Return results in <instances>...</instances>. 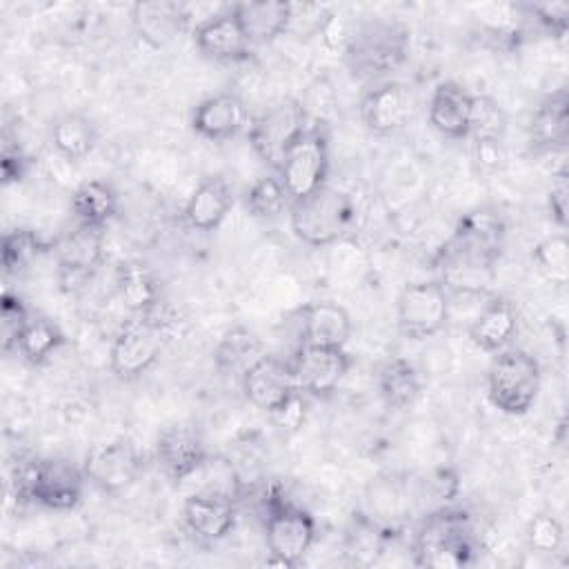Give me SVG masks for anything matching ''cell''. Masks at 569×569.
Returning <instances> with one entry per match:
<instances>
[{
	"label": "cell",
	"instance_id": "obj_1",
	"mask_svg": "<svg viewBox=\"0 0 569 569\" xmlns=\"http://www.w3.org/2000/svg\"><path fill=\"white\" fill-rule=\"evenodd\" d=\"M505 247V222L498 211H467L438 251V264L447 278L465 273H491ZM445 278V280H447Z\"/></svg>",
	"mask_w": 569,
	"mask_h": 569
},
{
	"label": "cell",
	"instance_id": "obj_2",
	"mask_svg": "<svg viewBox=\"0 0 569 569\" xmlns=\"http://www.w3.org/2000/svg\"><path fill=\"white\" fill-rule=\"evenodd\" d=\"M476 536L469 513L438 507L429 511L413 531L411 556L418 567L458 569L476 558Z\"/></svg>",
	"mask_w": 569,
	"mask_h": 569
},
{
	"label": "cell",
	"instance_id": "obj_3",
	"mask_svg": "<svg viewBox=\"0 0 569 569\" xmlns=\"http://www.w3.org/2000/svg\"><path fill=\"white\" fill-rule=\"evenodd\" d=\"M407 47L409 29L402 22L369 18L349 33L345 44V62L353 76L378 80L405 62Z\"/></svg>",
	"mask_w": 569,
	"mask_h": 569
},
{
	"label": "cell",
	"instance_id": "obj_4",
	"mask_svg": "<svg viewBox=\"0 0 569 569\" xmlns=\"http://www.w3.org/2000/svg\"><path fill=\"white\" fill-rule=\"evenodd\" d=\"M291 233L307 247H329L345 238L353 224L356 209L351 198L325 184L322 189L289 204Z\"/></svg>",
	"mask_w": 569,
	"mask_h": 569
},
{
	"label": "cell",
	"instance_id": "obj_5",
	"mask_svg": "<svg viewBox=\"0 0 569 569\" xmlns=\"http://www.w3.org/2000/svg\"><path fill=\"white\" fill-rule=\"evenodd\" d=\"M316 520L300 505L291 502L280 489L264 496V545L267 562L298 567L316 542Z\"/></svg>",
	"mask_w": 569,
	"mask_h": 569
},
{
	"label": "cell",
	"instance_id": "obj_6",
	"mask_svg": "<svg viewBox=\"0 0 569 569\" xmlns=\"http://www.w3.org/2000/svg\"><path fill=\"white\" fill-rule=\"evenodd\" d=\"M542 371L525 349H502L487 371V398L505 416H525L538 400Z\"/></svg>",
	"mask_w": 569,
	"mask_h": 569
},
{
	"label": "cell",
	"instance_id": "obj_7",
	"mask_svg": "<svg viewBox=\"0 0 569 569\" xmlns=\"http://www.w3.org/2000/svg\"><path fill=\"white\" fill-rule=\"evenodd\" d=\"M84 471L60 458H31L18 467V498L51 511H71L84 493Z\"/></svg>",
	"mask_w": 569,
	"mask_h": 569
},
{
	"label": "cell",
	"instance_id": "obj_8",
	"mask_svg": "<svg viewBox=\"0 0 569 569\" xmlns=\"http://www.w3.org/2000/svg\"><path fill=\"white\" fill-rule=\"evenodd\" d=\"M164 322L158 318V309L147 316H133L113 336L109 349V367L120 380H136L144 376L162 356L164 349Z\"/></svg>",
	"mask_w": 569,
	"mask_h": 569
},
{
	"label": "cell",
	"instance_id": "obj_9",
	"mask_svg": "<svg viewBox=\"0 0 569 569\" xmlns=\"http://www.w3.org/2000/svg\"><path fill=\"white\" fill-rule=\"evenodd\" d=\"M449 307V291L442 280L409 282L396 300L398 331L413 342L429 340L447 327Z\"/></svg>",
	"mask_w": 569,
	"mask_h": 569
},
{
	"label": "cell",
	"instance_id": "obj_10",
	"mask_svg": "<svg viewBox=\"0 0 569 569\" xmlns=\"http://www.w3.org/2000/svg\"><path fill=\"white\" fill-rule=\"evenodd\" d=\"M329 176V136L325 127L309 124L284 153L278 178L289 200H300L327 184Z\"/></svg>",
	"mask_w": 569,
	"mask_h": 569
},
{
	"label": "cell",
	"instance_id": "obj_11",
	"mask_svg": "<svg viewBox=\"0 0 569 569\" xmlns=\"http://www.w3.org/2000/svg\"><path fill=\"white\" fill-rule=\"evenodd\" d=\"M309 127L307 109L296 98H284L251 120L247 133L256 156L278 171L289 147Z\"/></svg>",
	"mask_w": 569,
	"mask_h": 569
},
{
	"label": "cell",
	"instance_id": "obj_12",
	"mask_svg": "<svg viewBox=\"0 0 569 569\" xmlns=\"http://www.w3.org/2000/svg\"><path fill=\"white\" fill-rule=\"evenodd\" d=\"M418 111V96L409 82L382 80L360 98V120L376 136H396Z\"/></svg>",
	"mask_w": 569,
	"mask_h": 569
},
{
	"label": "cell",
	"instance_id": "obj_13",
	"mask_svg": "<svg viewBox=\"0 0 569 569\" xmlns=\"http://www.w3.org/2000/svg\"><path fill=\"white\" fill-rule=\"evenodd\" d=\"M144 469V458L131 440L116 438L89 447L82 471L104 493H120L131 487Z\"/></svg>",
	"mask_w": 569,
	"mask_h": 569
},
{
	"label": "cell",
	"instance_id": "obj_14",
	"mask_svg": "<svg viewBox=\"0 0 569 569\" xmlns=\"http://www.w3.org/2000/svg\"><path fill=\"white\" fill-rule=\"evenodd\" d=\"M58 280L64 291H73L84 284L104 258V227H91L76 222V227L62 233L53 242Z\"/></svg>",
	"mask_w": 569,
	"mask_h": 569
},
{
	"label": "cell",
	"instance_id": "obj_15",
	"mask_svg": "<svg viewBox=\"0 0 569 569\" xmlns=\"http://www.w3.org/2000/svg\"><path fill=\"white\" fill-rule=\"evenodd\" d=\"M296 387L311 398H327L347 378L351 358L345 347L300 345L289 358Z\"/></svg>",
	"mask_w": 569,
	"mask_h": 569
},
{
	"label": "cell",
	"instance_id": "obj_16",
	"mask_svg": "<svg viewBox=\"0 0 569 569\" xmlns=\"http://www.w3.org/2000/svg\"><path fill=\"white\" fill-rule=\"evenodd\" d=\"M156 460L169 480L182 482L207 465L209 453L193 425H169L158 433Z\"/></svg>",
	"mask_w": 569,
	"mask_h": 569
},
{
	"label": "cell",
	"instance_id": "obj_17",
	"mask_svg": "<svg viewBox=\"0 0 569 569\" xmlns=\"http://www.w3.org/2000/svg\"><path fill=\"white\" fill-rule=\"evenodd\" d=\"M182 516L187 529L204 542L227 538L238 520L236 498L220 489H200L184 498Z\"/></svg>",
	"mask_w": 569,
	"mask_h": 569
},
{
	"label": "cell",
	"instance_id": "obj_18",
	"mask_svg": "<svg viewBox=\"0 0 569 569\" xmlns=\"http://www.w3.org/2000/svg\"><path fill=\"white\" fill-rule=\"evenodd\" d=\"M193 44L204 58L218 62H247L253 53V44L231 7L200 20L193 27Z\"/></svg>",
	"mask_w": 569,
	"mask_h": 569
},
{
	"label": "cell",
	"instance_id": "obj_19",
	"mask_svg": "<svg viewBox=\"0 0 569 569\" xmlns=\"http://www.w3.org/2000/svg\"><path fill=\"white\" fill-rule=\"evenodd\" d=\"M251 118L238 93L220 91L200 100L191 113V129L211 142H227L249 129Z\"/></svg>",
	"mask_w": 569,
	"mask_h": 569
},
{
	"label": "cell",
	"instance_id": "obj_20",
	"mask_svg": "<svg viewBox=\"0 0 569 569\" xmlns=\"http://www.w3.org/2000/svg\"><path fill=\"white\" fill-rule=\"evenodd\" d=\"M240 382L244 398L264 413L276 409L284 398H289L298 389L289 360H282L271 353L258 358L242 373Z\"/></svg>",
	"mask_w": 569,
	"mask_h": 569
},
{
	"label": "cell",
	"instance_id": "obj_21",
	"mask_svg": "<svg viewBox=\"0 0 569 569\" xmlns=\"http://www.w3.org/2000/svg\"><path fill=\"white\" fill-rule=\"evenodd\" d=\"M473 93L456 80H442L431 89L427 102L429 124L449 140H462L471 133Z\"/></svg>",
	"mask_w": 569,
	"mask_h": 569
},
{
	"label": "cell",
	"instance_id": "obj_22",
	"mask_svg": "<svg viewBox=\"0 0 569 569\" xmlns=\"http://www.w3.org/2000/svg\"><path fill=\"white\" fill-rule=\"evenodd\" d=\"M189 11L173 0H144L131 7V24L136 36L151 49L167 47L187 29Z\"/></svg>",
	"mask_w": 569,
	"mask_h": 569
},
{
	"label": "cell",
	"instance_id": "obj_23",
	"mask_svg": "<svg viewBox=\"0 0 569 569\" xmlns=\"http://www.w3.org/2000/svg\"><path fill=\"white\" fill-rule=\"evenodd\" d=\"M298 329L300 345L345 347L353 325L349 311L342 305L333 300H316L298 309Z\"/></svg>",
	"mask_w": 569,
	"mask_h": 569
},
{
	"label": "cell",
	"instance_id": "obj_24",
	"mask_svg": "<svg viewBox=\"0 0 569 569\" xmlns=\"http://www.w3.org/2000/svg\"><path fill=\"white\" fill-rule=\"evenodd\" d=\"M516 331H518V316L513 305L507 298L493 296L473 316V320L469 322L467 336L480 351L498 353L507 349Z\"/></svg>",
	"mask_w": 569,
	"mask_h": 569
},
{
	"label": "cell",
	"instance_id": "obj_25",
	"mask_svg": "<svg viewBox=\"0 0 569 569\" xmlns=\"http://www.w3.org/2000/svg\"><path fill=\"white\" fill-rule=\"evenodd\" d=\"M233 207V191L222 176L204 178L187 198L182 218L196 231H216Z\"/></svg>",
	"mask_w": 569,
	"mask_h": 569
},
{
	"label": "cell",
	"instance_id": "obj_26",
	"mask_svg": "<svg viewBox=\"0 0 569 569\" xmlns=\"http://www.w3.org/2000/svg\"><path fill=\"white\" fill-rule=\"evenodd\" d=\"M231 11L240 20L251 44H267L287 36L291 20V2L284 0H258L236 2Z\"/></svg>",
	"mask_w": 569,
	"mask_h": 569
},
{
	"label": "cell",
	"instance_id": "obj_27",
	"mask_svg": "<svg viewBox=\"0 0 569 569\" xmlns=\"http://www.w3.org/2000/svg\"><path fill=\"white\" fill-rule=\"evenodd\" d=\"M569 138V96L558 89L542 98V102L531 113L529 122V144L538 151L562 149Z\"/></svg>",
	"mask_w": 569,
	"mask_h": 569
},
{
	"label": "cell",
	"instance_id": "obj_28",
	"mask_svg": "<svg viewBox=\"0 0 569 569\" xmlns=\"http://www.w3.org/2000/svg\"><path fill=\"white\" fill-rule=\"evenodd\" d=\"M49 140L60 158L67 162H80L91 156L98 144V127L89 116L80 111H67L51 122Z\"/></svg>",
	"mask_w": 569,
	"mask_h": 569
},
{
	"label": "cell",
	"instance_id": "obj_29",
	"mask_svg": "<svg viewBox=\"0 0 569 569\" xmlns=\"http://www.w3.org/2000/svg\"><path fill=\"white\" fill-rule=\"evenodd\" d=\"M116 287L122 305L133 316H147L160 309L162 305V287L156 273L140 262H122L118 267Z\"/></svg>",
	"mask_w": 569,
	"mask_h": 569
},
{
	"label": "cell",
	"instance_id": "obj_30",
	"mask_svg": "<svg viewBox=\"0 0 569 569\" xmlns=\"http://www.w3.org/2000/svg\"><path fill=\"white\" fill-rule=\"evenodd\" d=\"M264 353L262 340L251 329L238 325L227 329L218 340L213 349V365L222 376L242 378V373Z\"/></svg>",
	"mask_w": 569,
	"mask_h": 569
},
{
	"label": "cell",
	"instance_id": "obj_31",
	"mask_svg": "<svg viewBox=\"0 0 569 569\" xmlns=\"http://www.w3.org/2000/svg\"><path fill=\"white\" fill-rule=\"evenodd\" d=\"M378 391L387 407L407 409L411 407L422 391V380L413 362L407 358H389L378 369Z\"/></svg>",
	"mask_w": 569,
	"mask_h": 569
},
{
	"label": "cell",
	"instance_id": "obj_32",
	"mask_svg": "<svg viewBox=\"0 0 569 569\" xmlns=\"http://www.w3.org/2000/svg\"><path fill=\"white\" fill-rule=\"evenodd\" d=\"M118 207V193L107 180H84L71 196L76 222L91 227H107L116 218Z\"/></svg>",
	"mask_w": 569,
	"mask_h": 569
},
{
	"label": "cell",
	"instance_id": "obj_33",
	"mask_svg": "<svg viewBox=\"0 0 569 569\" xmlns=\"http://www.w3.org/2000/svg\"><path fill=\"white\" fill-rule=\"evenodd\" d=\"M64 345V333L62 329L44 316H31L24 329L20 331L16 340V353L27 362V365H42L47 362L60 347Z\"/></svg>",
	"mask_w": 569,
	"mask_h": 569
},
{
	"label": "cell",
	"instance_id": "obj_34",
	"mask_svg": "<svg viewBox=\"0 0 569 569\" xmlns=\"http://www.w3.org/2000/svg\"><path fill=\"white\" fill-rule=\"evenodd\" d=\"M387 540H389L387 527H382L369 516L358 513L353 516L351 529L347 533V556H351L356 565H369L385 551Z\"/></svg>",
	"mask_w": 569,
	"mask_h": 569
},
{
	"label": "cell",
	"instance_id": "obj_35",
	"mask_svg": "<svg viewBox=\"0 0 569 569\" xmlns=\"http://www.w3.org/2000/svg\"><path fill=\"white\" fill-rule=\"evenodd\" d=\"M289 196L278 176L258 178L244 193V207L253 218L273 220L289 211Z\"/></svg>",
	"mask_w": 569,
	"mask_h": 569
},
{
	"label": "cell",
	"instance_id": "obj_36",
	"mask_svg": "<svg viewBox=\"0 0 569 569\" xmlns=\"http://www.w3.org/2000/svg\"><path fill=\"white\" fill-rule=\"evenodd\" d=\"M533 264L545 280L556 287H565L569 280V240L565 233L542 238L533 247Z\"/></svg>",
	"mask_w": 569,
	"mask_h": 569
},
{
	"label": "cell",
	"instance_id": "obj_37",
	"mask_svg": "<svg viewBox=\"0 0 569 569\" xmlns=\"http://www.w3.org/2000/svg\"><path fill=\"white\" fill-rule=\"evenodd\" d=\"M49 242H44L31 229H13L2 238V267L7 273L24 269L40 251H44Z\"/></svg>",
	"mask_w": 569,
	"mask_h": 569
},
{
	"label": "cell",
	"instance_id": "obj_38",
	"mask_svg": "<svg viewBox=\"0 0 569 569\" xmlns=\"http://www.w3.org/2000/svg\"><path fill=\"white\" fill-rule=\"evenodd\" d=\"M525 538L531 551L536 553H556L562 547L565 540V531L560 520L553 513L540 511L536 516L529 518L527 529H525Z\"/></svg>",
	"mask_w": 569,
	"mask_h": 569
},
{
	"label": "cell",
	"instance_id": "obj_39",
	"mask_svg": "<svg viewBox=\"0 0 569 569\" xmlns=\"http://www.w3.org/2000/svg\"><path fill=\"white\" fill-rule=\"evenodd\" d=\"M507 129V116L502 107L489 98L473 93L471 109V138H502Z\"/></svg>",
	"mask_w": 569,
	"mask_h": 569
},
{
	"label": "cell",
	"instance_id": "obj_40",
	"mask_svg": "<svg viewBox=\"0 0 569 569\" xmlns=\"http://www.w3.org/2000/svg\"><path fill=\"white\" fill-rule=\"evenodd\" d=\"M522 18L531 20L538 29L553 38H562L569 27V4L567 2H527L518 4Z\"/></svg>",
	"mask_w": 569,
	"mask_h": 569
},
{
	"label": "cell",
	"instance_id": "obj_41",
	"mask_svg": "<svg viewBox=\"0 0 569 569\" xmlns=\"http://www.w3.org/2000/svg\"><path fill=\"white\" fill-rule=\"evenodd\" d=\"M33 313L24 305V300L18 293L4 291L0 300V331H2V349L9 353L16 349V340L24 325L29 322Z\"/></svg>",
	"mask_w": 569,
	"mask_h": 569
},
{
	"label": "cell",
	"instance_id": "obj_42",
	"mask_svg": "<svg viewBox=\"0 0 569 569\" xmlns=\"http://www.w3.org/2000/svg\"><path fill=\"white\" fill-rule=\"evenodd\" d=\"M329 22H331V11L325 4L291 2V20H289L287 33H296L298 38H309V36H316L318 31H325Z\"/></svg>",
	"mask_w": 569,
	"mask_h": 569
},
{
	"label": "cell",
	"instance_id": "obj_43",
	"mask_svg": "<svg viewBox=\"0 0 569 569\" xmlns=\"http://www.w3.org/2000/svg\"><path fill=\"white\" fill-rule=\"evenodd\" d=\"M307 393H302L300 389H296L289 398H284L276 409H271L267 416L271 418L273 427L282 433H293L302 427L305 418H307Z\"/></svg>",
	"mask_w": 569,
	"mask_h": 569
},
{
	"label": "cell",
	"instance_id": "obj_44",
	"mask_svg": "<svg viewBox=\"0 0 569 569\" xmlns=\"http://www.w3.org/2000/svg\"><path fill=\"white\" fill-rule=\"evenodd\" d=\"M471 160L480 173H498L507 167V149L502 138H473Z\"/></svg>",
	"mask_w": 569,
	"mask_h": 569
},
{
	"label": "cell",
	"instance_id": "obj_45",
	"mask_svg": "<svg viewBox=\"0 0 569 569\" xmlns=\"http://www.w3.org/2000/svg\"><path fill=\"white\" fill-rule=\"evenodd\" d=\"M460 489V478L451 467H440L431 471L425 480V491L431 496V500L438 502V507H447L458 496Z\"/></svg>",
	"mask_w": 569,
	"mask_h": 569
},
{
	"label": "cell",
	"instance_id": "obj_46",
	"mask_svg": "<svg viewBox=\"0 0 569 569\" xmlns=\"http://www.w3.org/2000/svg\"><path fill=\"white\" fill-rule=\"evenodd\" d=\"M567 209H569V184H567V173L560 171L547 193V211L560 229L567 227Z\"/></svg>",
	"mask_w": 569,
	"mask_h": 569
},
{
	"label": "cell",
	"instance_id": "obj_47",
	"mask_svg": "<svg viewBox=\"0 0 569 569\" xmlns=\"http://www.w3.org/2000/svg\"><path fill=\"white\" fill-rule=\"evenodd\" d=\"M27 164H29V158L22 153V149L18 147L16 151H11L7 144L2 149V180L4 182H11V180H22L24 171H27Z\"/></svg>",
	"mask_w": 569,
	"mask_h": 569
}]
</instances>
